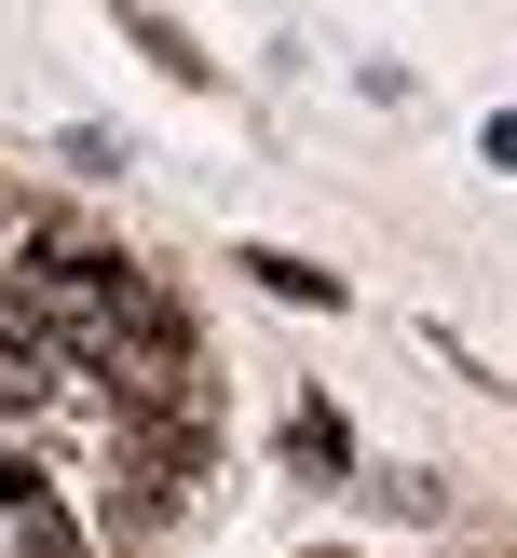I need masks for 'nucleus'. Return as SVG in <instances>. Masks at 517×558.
I'll list each match as a JSON object with an SVG mask.
<instances>
[{
  "label": "nucleus",
  "instance_id": "nucleus-1",
  "mask_svg": "<svg viewBox=\"0 0 517 558\" xmlns=\"http://www.w3.org/2000/svg\"><path fill=\"white\" fill-rule=\"evenodd\" d=\"M14 272H27V300H41V314L123 341L136 368H190V354H205V341H190V300L163 287L150 259H123L96 218H41V232H14Z\"/></svg>",
  "mask_w": 517,
  "mask_h": 558
},
{
  "label": "nucleus",
  "instance_id": "nucleus-6",
  "mask_svg": "<svg viewBox=\"0 0 517 558\" xmlns=\"http://www.w3.org/2000/svg\"><path fill=\"white\" fill-rule=\"evenodd\" d=\"M477 150H490V163H517V109H490V123H477Z\"/></svg>",
  "mask_w": 517,
  "mask_h": 558
},
{
  "label": "nucleus",
  "instance_id": "nucleus-3",
  "mask_svg": "<svg viewBox=\"0 0 517 558\" xmlns=\"http://www.w3.org/2000/svg\"><path fill=\"white\" fill-rule=\"evenodd\" d=\"M232 272H245V287H272V300H286V314H341V300H354V287H341V272H327V259H286V245H245Z\"/></svg>",
  "mask_w": 517,
  "mask_h": 558
},
{
  "label": "nucleus",
  "instance_id": "nucleus-7",
  "mask_svg": "<svg viewBox=\"0 0 517 558\" xmlns=\"http://www.w3.org/2000/svg\"><path fill=\"white\" fill-rule=\"evenodd\" d=\"M27 409H54V396H27V381H0V423H27Z\"/></svg>",
  "mask_w": 517,
  "mask_h": 558
},
{
  "label": "nucleus",
  "instance_id": "nucleus-2",
  "mask_svg": "<svg viewBox=\"0 0 517 558\" xmlns=\"http://www.w3.org/2000/svg\"><path fill=\"white\" fill-rule=\"evenodd\" d=\"M109 27H123V41L150 54V69L177 82V96H218V82H232V69H205V41H190V27L163 14V0H109Z\"/></svg>",
  "mask_w": 517,
  "mask_h": 558
},
{
  "label": "nucleus",
  "instance_id": "nucleus-5",
  "mask_svg": "<svg viewBox=\"0 0 517 558\" xmlns=\"http://www.w3.org/2000/svg\"><path fill=\"white\" fill-rule=\"evenodd\" d=\"M14 545H27V558H96V545H82V532H69L54 505H27V518H14Z\"/></svg>",
  "mask_w": 517,
  "mask_h": 558
},
{
  "label": "nucleus",
  "instance_id": "nucleus-8",
  "mask_svg": "<svg viewBox=\"0 0 517 558\" xmlns=\"http://www.w3.org/2000/svg\"><path fill=\"white\" fill-rule=\"evenodd\" d=\"M313 558H341V545H313Z\"/></svg>",
  "mask_w": 517,
  "mask_h": 558
},
{
  "label": "nucleus",
  "instance_id": "nucleus-4",
  "mask_svg": "<svg viewBox=\"0 0 517 558\" xmlns=\"http://www.w3.org/2000/svg\"><path fill=\"white\" fill-rule=\"evenodd\" d=\"M286 450L313 463V477H341V463H354V436H341V409H299V423H286Z\"/></svg>",
  "mask_w": 517,
  "mask_h": 558
}]
</instances>
